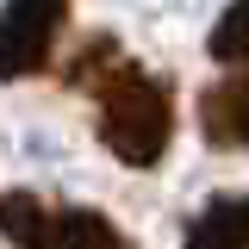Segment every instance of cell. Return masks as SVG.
Instances as JSON below:
<instances>
[{
  "mask_svg": "<svg viewBox=\"0 0 249 249\" xmlns=\"http://www.w3.org/2000/svg\"><path fill=\"white\" fill-rule=\"evenodd\" d=\"M100 143L124 168H156L175 137V93L162 75H143L137 62H119L100 75Z\"/></svg>",
  "mask_w": 249,
  "mask_h": 249,
  "instance_id": "6da1fadb",
  "label": "cell"
},
{
  "mask_svg": "<svg viewBox=\"0 0 249 249\" xmlns=\"http://www.w3.org/2000/svg\"><path fill=\"white\" fill-rule=\"evenodd\" d=\"M6 237L19 249H131L119 224L106 212H81V206H37L31 193L6 199Z\"/></svg>",
  "mask_w": 249,
  "mask_h": 249,
  "instance_id": "7a4b0ae2",
  "label": "cell"
},
{
  "mask_svg": "<svg viewBox=\"0 0 249 249\" xmlns=\"http://www.w3.org/2000/svg\"><path fill=\"white\" fill-rule=\"evenodd\" d=\"M62 19H69V0H6V19H0V62L6 75H37L50 62Z\"/></svg>",
  "mask_w": 249,
  "mask_h": 249,
  "instance_id": "3957f363",
  "label": "cell"
},
{
  "mask_svg": "<svg viewBox=\"0 0 249 249\" xmlns=\"http://www.w3.org/2000/svg\"><path fill=\"white\" fill-rule=\"evenodd\" d=\"M199 131L218 150H249V69H231L199 93Z\"/></svg>",
  "mask_w": 249,
  "mask_h": 249,
  "instance_id": "277c9868",
  "label": "cell"
},
{
  "mask_svg": "<svg viewBox=\"0 0 249 249\" xmlns=\"http://www.w3.org/2000/svg\"><path fill=\"white\" fill-rule=\"evenodd\" d=\"M187 249H249V193H218L187 224Z\"/></svg>",
  "mask_w": 249,
  "mask_h": 249,
  "instance_id": "5b68a950",
  "label": "cell"
},
{
  "mask_svg": "<svg viewBox=\"0 0 249 249\" xmlns=\"http://www.w3.org/2000/svg\"><path fill=\"white\" fill-rule=\"evenodd\" d=\"M212 56L231 69H249V0H231L224 19L212 25Z\"/></svg>",
  "mask_w": 249,
  "mask_h": 249,
  "instance_id": "8992f818",
  "label": "cell"
}]
</instances>
